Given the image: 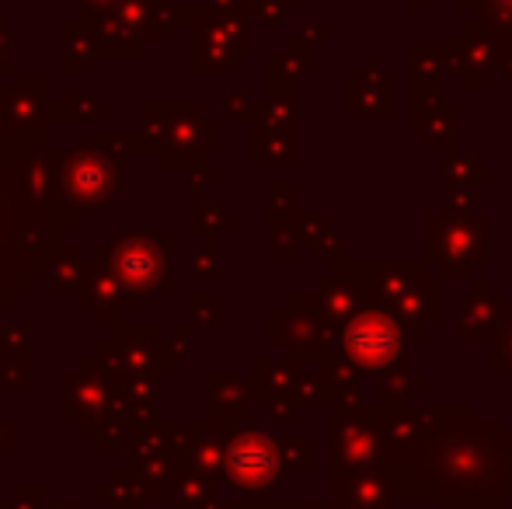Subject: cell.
<instances>
[{"mask_svg": "<svg viewBox=\"0 0 512 509\" xmlns=\"http://www.w3.org/2000/svg\"><path fill=\"white\" fill-rule=\"evenodd\" d=\"M401 349V332L380 314H363L349 325L345 332V353L359 363V367H384L394 360Z\"/></svg>", "mask_w": 512, "mask_h": 509, "instance_id": "obj_1", "label": "cell"}, {"mask_svg": "<svg viewBox=\"0 0 512 509\" xmlns=\"http://www.w3.org/2000/svg\"><path fill=\"white\" fill-rule=\"evenodd\" d=\"M230 468H234L237 482L255 489V485H265L276 475V450H272V443L262 440V436H248V440L237 443L234 454H230Z\"/></svg>", "mask_w": 512, "mask_h": 509, "instance_id": "obj_2", "label": "cell"}]
</instances>
